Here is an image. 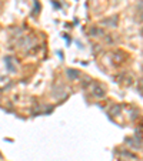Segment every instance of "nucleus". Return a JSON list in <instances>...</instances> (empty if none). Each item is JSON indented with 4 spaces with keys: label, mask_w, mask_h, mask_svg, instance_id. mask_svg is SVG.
<instances>
[{
    "label": "nucleus",
    "mask_w": 143,
    "mask_h": 161,
    "mask_svg": "<svg viewBox=\"0 0 143 161\" xmlns=\"http://www.w3.org/2000/svg\"><path fill=\"white\" fill-rule=\"evenodd\" d=\"M94 94H96V96H99V97H103L105 96V91H103L102 88H97V87H96V88H94Z\"/></svg>",
    "instance_id": "1"
}]
</instances>
